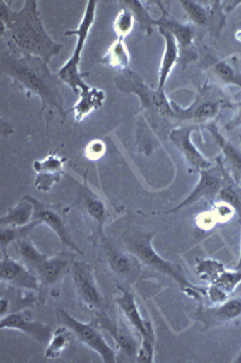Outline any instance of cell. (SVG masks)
<instances>
[{
    "label": "cell",
    "instance_id": "obj_12",
    "mask_svg": "<svg viewBox=\"0 0 241 363\" xmlns=\"http://www.w3.org/2000/svg\"><path fill=\"white\" fill-rule=\"evenodd\" d=\"M27 196L32 201L34 208H35L33 222H37V224H45L51 230L54 231V234L59 238L61 245L64 247L78 252V255H82L81 250L78 248L73 238L70 236L69 230L66 229L61 212H58L54 207L47 206L45 203H40L37 199L33 198L30 195H27Z\"/></svg>",
    "mask_w": 241,
    "mask_h": 363
},
{
    "label": "cell",
    "instance_id": "obj_33",
    "mask_svg": "<svg viewBox=\"0 0 241 363\" xmlns=\"http://www.w3.org/2000/svg\"><path fill=\"white\" fill-rule=\"evenodd\" d=\"M135 18L133 13L127 6H123L119 10L114 21V32L119 39H124L133 32Z\"/></svg>",
    "mask_w": 241,
    "mask_h": 363
},
{
    "label": "cell",
    "instance_id": "obj_34",
    "mask_svg": "<svg viewBox=\"0 0 241 363\" xmlns=\"http://www.w3.org/2000/svg\"><path fill=\"white\" fill-rule=\"evenodd\" d=\"M241 284V270H237L234 269L233 272L227 270L222 272L221 275L218 277L213 285L218 286L220 289H223L225 294H228L229 296L233 294L234 291L237 289V286Z\"/></svg>",
    "mask_w": 241,
    "mask_h": 363
},
{
    "label": "cell",
    "instance_id": "obj_2",
    "mask_svg": "<svg viewBox=\"0 0 241 363\" xmlns=\"http://www.w3.org/2000/svg\"><path fill=\"white\" fill-rule=\"evenodd\" d=\"M3 74L15 80L28 96L41 99L42 111L54 108L61 118H66L64 102L59 90V79L52 74L49 65L41 58L20 54L13 50H3L0 57Z\"/></svg>",
    "mask_w": 241,
    "mask_h": 363
},
{
    "label": "cell",
    "instance_id": "obj_17",
    "mask_svg": "<svg viewBox=\"0 0 241 363\" xmlns=\"http://www.w3.org/2000/svg\"><path fill=\"white\" fill-rule=\"evenodd\" d=\"M0 328L1 330H16L23 332L29 337L35 339L40 344H49V339L52 337V330L49 325L41 323V322L32 321L29 318H25L20 313H11V314L5 315L0 321Z\"/></svg>",
    "mask_w": 241,
    "mask_h": 363
},
{
    "label": "cell",
    "instance_id": "obj_18",
    "mask_svg": "<svg viewBox=\"0 0 241 363\" xmlns=\"http://www.w3.org/2000/svg\"><path fill=\"white\" fill-rule=\"evenodd\" d=\"M104 253L107 265L116 277L126 282H131L139 275L140 262L133 255H128L114 248L112 245H104Z\"/></svg>",
    "mask_w": 241,
    "mask_h": 363
},
{
    "label": "cell",
    "instance_id": "obj_4",
    "mask_svg": "<svg viewBox=\"0 0 241 363\" xmlns=\"http://www.w3.org/2000/svg\"><path fill=\"white\" fill-rule=\"evenodd\" d=\"M155 231L136 233V234L128 236L127 239L124 240V247L127 250L128 253L136 257L140 263L170 277L172 280L175 281L177 285L180 286L182 291L187 294L189 289H194L196 286L187 280V277H184V272L181 270L179 265L163 259L155 252V248L152 246V239L155 238Z\"/></svg>",
    "mask_w": 241,
    "mask_h": 363
},
{
    "label": "cell",
    "instance_id": "obj_3",
    "mask_svg": "<svg viewBox=\"0 0 241 363\" xmlns=\"http://www.w3.org/2000/svg\"><path fill=\"white\" fill-rule=\"evenodd\" d=\"M97 6L98 1L97 0H88L86 3V9L82 16L81 22L78 28L74 30H66V35H76V45H75L73 55L70 56L69 60L64 63V66L57 72V77L61 83H66L68 86L74 91L76 95H80L82 91H86L90 86L83 82V78L88 75V73H81L80 72V62H81L82 51L85 49V44L87 42V38L90 34L94 20H95V13H97Z\"/></svg>",
    "mask_w": 241,
    "mask_h": 363
},
{
    "label": "cell",
    "instance_id": "obj_39",
    "mask_svg": "<svg viewBox=\"0 0 241 363\" xmlns=\"http://www.w3.org/2000/svg\"><path fill=\"white\" fill-rule=\"evenodd\" d=\"M239 142H240V148H241V136L239 137Z\"/></svg>",
    "mask_w": 241,
    "mask_h": 363
},
{
    "label": "cell",
    "instance_id": "obj_37",
    "mask_svg": "<svg viewBox=\"0 0 241 363\" xmlns=\"http://www.w3.org/2000/svg\"><path fill=\"white\" fill-rule=\"evenodd\" d=\"M239 222H240V229H241V219H239ZM237 270H241V245H240V257H239V260H237V265H235V268Z\"/></svg>",
    "mask_w": 241,
    "mask_h": 363
},
{
    "label": "cell",
    "instance_id": "obj_16",
    "mask_svg": "<svg viewBox=\"0 0 241 363\" xmlns=\"http://www.w3.org/2000/svg\"><path fill=\"white\" fill-rule=\"evenodd\" d=\"M66 161V157H58L54 153L49 154L41 160L34 161L33 169L37 174L35 188L40 191L52 189L54 184L61 181Z\"/></svg>",
    "mask_w": 241,
    "mask_h": 363
},
{
    "label": "cell",
    "instance_id": "obj_5",
    "mask_svg": "<svg viewBox=\"0 0 241 363\" xmlns=\"http://www.w3.org/2000/svg\"><path fill=\"white\" fill-rule=\"evenodd\" d=\"M232 106L233 104H230L223 94L206 84L191 107L181 108L176 102L170 101V119L176 121H189L194 124H208L218 116L221 109Z\"/></svg>",
    "mask_w": 241,
    "mask_h": 363
},
{
    "label": "cell",
    "instance_id": "obj_19",
    "mask_svg": "<svg viewBox=\"0 0 241 363\" xmlns=\"http://www.w3.org/2000/svg\"><path fill=\"white\" fill-rule=\"evenodd\" d=\"M206 70L217 83L225 86H237L241 89L240 55H230L220 60L208 61Z\"/></svg>",
    "mask_w": 241,
    "mask_h": 363
},
{
    "label": "cell",
    "instance_id": "obj_30",
    "mask_svg": "<svg viewBox=\"0 0 241 363\" xmlns=\"http://www.w3.org/2000/svg\"><path fill=\"white\" fill-rule=\"evenodd\" d=\"M73 337H75L74 333L68 328V327L63 326L58 327L57 330H54L52 333V337L49 339V344L45 350V356L47 359H57L61 355V352L66 350V347L69 345Z\"/></svg>",
    "mask_w": 241,
    "mask_h": 363
},
{
    "label": "cell",
    "instance_id": "obj_29",
    "mask_svg": "<svg viewBox=\"0 0 241 363\" xmlns=\"http://www.w3.org/2000/svg\"><path fill=\"white\" fill-rule=\"evenodd\" d=\"M216 201L230 207L239 216V219H241V188L232 179L229 174L225 177V184L217 194Z\"/></svg>",
    "mask_w": 241,
    "mask_h": 363
},
{
    "label": "cell",
    "instance_id": "obj_22",
    "mask_svg": "<svg viewBox=\"0 0 241 363\" xmlns=\"http://www.w3.org/2000/svg\"><path fill=\"white\" fill-rule=\"evenodd\" d=\"M163 15L157 20V27L167 29V32L172 34L175 38L176 43L179 49L186 54L188 50L192 48L193 40H194V29L189 25L177 21L172 18L169 13L165 11V9L162 8Z\"/></svg>",
    "mask_w": 241,
    "mask_h": 363
},
{
    "label": "cell",
    "instance_id": "obj_25",
    "mask_svg": "<svg viewBox=\"0 0 241 363\" xmlns=\"http://www.w3.org/2000/svg\"><path fill=\"white\" fill-rule=\"evenodd\" d=\"M34 212L35 208L33 203L29 200L28 196H25L20 199V203H16L11 210H8L6 215L0 218V225L13 228L27 227L33 222Z\"/></svg>",
    "mask_w": 241,
    "mask_h": 363
},
{
    "label": "cell",
    "instance_id": "obj_36",
    "mask_svg": "<svg viewBox=\"0 0 241 363\" xmlns=\"http://www.w3.org/2000/svg\"><path fill=\"white\" fill-rule=\"evenodd\" d=\"M241 126V101L237 104V112L235 116L229 120L228 123L225 125V131H233L235 128Z\"/></svg>",
    "mask_w": 241,
    "mask_h": 363
},
{
    "label": "cell",
    "instance_id": "obj_13",
    "mask_svg": "<svg viewBox=\"0 0 241 363\" xmlns=\"http://www.w3.org/2000/svg\"><path fill=\"white\" fill-rule=\"evenodd\" d=\"M241 318V298L227 299L216 306H203L196 311V320L205 330L225 326L229 322Z\"/></svg>",
    "mask_w": 241,
    "mask_h": 363
},
{
    "label": "cell",
    "instance_id": "obj_14",
    "mask_svg": "<svg viewBox=\"0 0 241 363\" xmlns=\"http://www.w3.org/2000/svg\"><path fill=\"white\" fill-rule=\"evenodd\" d=\"M194 131L193 125H184L180 128L172 130L169 138L172 140V145L179 149L182 154L187 165L191 169H196L198 172L201 169H210L213 164L199 152L196 145L192 142V133Z\"/></svg>",
    "mask_w": 241,
    "mask_h": 363
},
{
    "label": "cell",
    "instance_id": "obj_8",
    "mask_svg": "<svg viewBox=\"0 0 241 363\" xmlns=\"http://www.w3.org/2000/svg\"><path fill=\"white\" fill-rule=\"evenodd\" d=\"M216 161V166H211L210 169L199 171V181L194 186V189L191 191V194L188 195L182 203H179L177 206L174 207L172 210L165 211L162 213H164V215L175 213V212L182 210V208L196 205L201 200L216 199L218 191L221 190L222 186L225 184V177L228 176V172L225 171V166L222 164L221 157H217Z\"/></svg>",
    "mask_w": 241,
    "mask_h": 363
},
{
    "label": "cell",
    "instance_id": "obj_6",
    "mask_svg": "<svg viewBox=\"0 0 241 363\" xmlns=\"http://www.w3.org/2000/svg\"><path fill=\"white\" fill-rule=\"evenodd\" d=\"M119 294L114 298L116 304L119 306L123 316L128 321V325L133 328L135 333L141 338L140 342L138 361L139 362L151 363L155 355V332L143 315L140 314L134 294L131 289L124 286H119Z\"/></svg>",
    "mask_w": 241,
    "mask_h": 363
},
{
    "label": "cell",
    "instance_id": "obj_7",
    "mask_svg": "<svg viewBox=\"0 0 241 363\" xmlns=\"http://www.w3.org/2000/svg\"><path fill=\"white\" fill-rule=\"evenodd\" d=\"M57 318L61 325L68 327L75 337L86 347L95 351L104 363H116L119 361V352L107 344L98 328L95 320L86 323L73 318L64 309L57 310Z\"/></svg>",
    "mask_w": 241,
    "mask_h": 363
},
{
    "label": "cell",
    "instance_id": "obj_11",
    "mask_svg": "<svg viewBox=\"0 0 241 363\" xmlns=\"http://www.w3.org/2000/svg\"><path fill=\"white\" fill-rule=\"evenodd\" d=\"M0 279L3 284L13 289L39 291L41 287L37 274L33 270H29L28 267L22 262L13 259L8 253L3 255L0 262Z\"/></svg>",
    "mask_w": 241,
    "mask_h": 363
},
{
    "label": "cell",
    "instance_id": "obj_1",
    "mask_svg": "<svg viewBox=\"0 0 241 363\" xmlns=\"http://www.w3.org/2000/svg\"><path fill=\"white\" fill-rule=\"evenodd\" d=\"M0 35L8 49L45 61L61 54L63 45L46 32L37 0H25L20 10H13L5 0L0 1Z\"/></svg>",
    "mask_w": 241,
    "mask_h": 363
},
{
    "label": "cell",
    "instance_id": "obj_35",
    "mask_svg": "<svg viewBox=\"0 0 241 363\" xmlns=\"http://www.w3.org/2000/svg\"><path fill=\"white\" fill-rule=\"evenodd\" d=\"M105 152V145L100 140H93L90 142L86 148V157L90 160H97L102 157Z\"/></svg>",
    "mask_w": 241,
    "mask_h": 363
},
{
    "label": "cell",
    "instance_id": "obj_38",
    "mask_svg": "<svg viewBox=\"0 0 241 363\" xmlns=\"http://www.w3.org/2000/svg\"><path fill=\"white\" fill-rule=\"evenodd\" d=\"M233 362L241 363V350L240 352L237 354V357H235V359H233Z\"/></svg>",
    "mask_w": 241,
    "mask_h": 363
},
{
    "label": "cell",
    "instance_id": "obj_27",
    "mask_svg": "<svg viewBox=\"0 0 241 363\" xmlns=\"http://www.w3.org/2000/svg\"><path fill=\"white\" fill-rule=\"evenodd\" d=\"M13 246L16 248L17 255L20 257V262L23 264L27 265L29 269H32L35 272V269L47 259L49 256H46L44 253H41L32 241H29L25 238H20L13 242Z\"/></svg>",
    "mask_w": 241,
    "mask_h": 363
},
{
    "label": "cell",
    "instance_id": "obj_21",
    "mask_svg": "<svg viewBox=\"0 0 241 363\" xmlns=\"http://www.w3.org/2000/svg\"><path fill=\"white\" fill-rule=\"evenodd\" d=\"M158 32L164 39V52L162 61H160V73H158V86L155 90L158 92H164V87L167 84L169 75L172 74V69L175 68L176 63L179 61V52L180 49L177 46L175 38L172 37L167 29L158 27Z\"/></svg>",
    "mask_w": 241,
    "mask_h": 363
},
{
    "label": "cell",
    "instance_id": "obj_15",
    "mask_svg": "<svg viewBox=\"0 0 241 363\" xmlns=\"http://www.w3.org/2000/svg\"><path fill=\"white\" fill-rule=\"evenodd\" d=\"M75 257L69 253H59L57 256L49 257L37 269L35 274L39 277L41 287H56L69 274L74 263Z\"/></svg>",
    "mask_w": 241,
    "mask_h": 363
},
{
    "label": "cell",
    "instance_id": "obj_26",
    "mask_svg": "<svg viewBox=\"0 0 241 363\" xmlns=\"http://www.w3.org/2000/svg\"><path fill=\"white\" fill-rule=\"evenodd\" d=\"M123 40L124 39L117 38L111 44L105 55L100 58V62L102 65H107V66L117 69L119 72L128 69V66L131 63V55L128 51L127 45L124 44Z\"/></svg>",
    "mask_w": 241,
    "mask_h": 363
},
{
    "label": "cell",
    "instance_id": "obj_9",
    "mask_svg": "<svg viewBox=\"0 0 241 363\" xmlns=\"http://www.w3.org/2000/svg\"><path fill=\"white\" fill-rule=\"evenodd\" d=\"M70 275L73 277L75 291L82 303L88 309L95 313L104 310V299L99 291L98 285L95 282L93 270L86 262L75 259L70 270Z\"/></svg>",
    "mask_w": 241,
    "mask_h": 363
},
{
    "label": "cell",
    "instance_id": "obj_31",
    "mask_svg": "<svg viewBox=\"0 0 241 363\" xmlns=\"http://www.w3.org/2000/svg\"><path fill=\"white\" fill-rule=\"evenodd\" d=\"M181 8L193 25L198 27L208 26L211 22V10H208L204 5L192 0H181Z\"/></svg>",
    "mask_w": 241,
    "mask_h": 363
},
{
    "label": "cell",
    "instance_id": "obj_32",
    "mask_svg": "<svg viewBox=\"0 0 241 363\" xmlns=\"http://www.w3.org/2000/svg\"><path fill=\"white\" fill-rule=\"evenodd\" d=\"M225 270V265L220 260L211 258L199 260L196 267V275L208 284H213Z\"/></svg>",
    "mask_w": 241,
    "mask_h": 363
},
{
    "label": "cell",
    "instance_id": "obj_28",
    "mask_svg": "<svg viewBox=\"0 0 241 363\" xmlns=\"http://www.w3.org/2000/svg\"><path fill=\"white\" fill-rule=\"evenodd\" d=\"M119 4L127 6L134 16L135 21L139 23V27L146 35H151L153 27L157 26V20L152 17L148 9L139 0H122Z\"/></svg>",
    "mask_w": 241,
    "mask_h": 363
},
{
    "label": "cell",
    "instance_id": "obj_20",
    "mask_svg": "<svg viewBox=\"0 0 241 363\" xmlns=\"http://www.w3.org/2000/svg\"><path fill=\"white\" fill-rule=\"evenodd\" d=\"M206 128L216 142V145L221 149L222 157H221V160L225 171L228 172L232 179L240 186L241 149L237 148L228 140H225V137L222 135L216 125L208 124Z\"/></svg>",
    "mask_w": 241,
    "mask_h": 363
},
{
    "label": "cell",
    "instance_id": "obj_24",
    "mask_svg": "<svg viewBox=\"0 0 241 363\" xmlns=\"http://www.w3.org/2000/svg\"><path fill=\"white\" fill-rule=\"evenodd\" d=\"M105 102V94L104 91L97 87H90L86 91H82L78 95V102L73 108L75 121L81 123L82 120L86 119L92 113L98 111L102 107Z\"/></svg>",
    "mask_w": 241,
    "mask_h": 363
},
{
    "label": "cell",
    "instance_id": "obj_23",
    "mask_svg": "<svg viewBox=\"0 0 241 363\" xmlns=\"http://www.w3.org/2000/svg\"><path fill=\"white\" fill-rule=\"evenodd\" d=\"M81 203L83 211L97 225V230L102 233L104 224L109 217L107 203H104V200L98 194L93 193L87 184H83L81 188Z\"/></svg>",
    "mask_w": 241,
    "mask_h": 363
},
{
    "label": "cell",
    "instance_id": "obj_10",
    "mask_svg": "<svg viewBox=\"0 0 241 363\" xmlns=\"http://www.w3.org/2000/svg\"><path fill=\"white\" fill-rule=\"evenodd\" d=\"M95 321L100 328L107 330L114 338V342L117 344L119 356H124L128 361H138L140 344L127 326L110 320L104 310L95 313Z\"/></svg>",
    "mask_w": 241,
    "mask_h": 363
}]
</instances>
